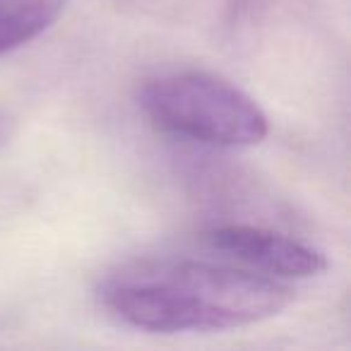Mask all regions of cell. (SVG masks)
Segmentation results:
<instances>
[{
  "label": "cell",
  "instance_id": "4",
  "mask_svg": "<svg viewBox=\"0 0 351 351\" xmlns=\"http://www.w3.org/2000/svg\"><path fill=\"white\" fill-rule=\"evenodd\" d=\"M70 0H0V56L39 39L56 25Z\"/></svg>",
  "mask_w": 351,
  "mask_h": 351
},
{
  "label": "cell",
  "instance_id": "5",
  "mask_svg": "<svg viewBox=\"0 0 351 351\" xmlns=\"http://www.w3.org/2000/svg\"><path fill=\"white\" fill-rule=\"evenodd\" d=\"M267 3L269 0H226V8H229L231 22H248L258 17V12L265 10Z\"/></svg>",
  "mask_w": 351,
  "mask_h": 351
},
{
  "label": "cell",
  "instance_id": "1",
  "mask_svg": "<svg viewBox=\"0 0 351 351\" xmlns=\"http://www.w3.org/2000/svg\"><path fill=\"white\" fill-rule=\"evenodd\" d=\"M291 301L279 279L193 258L132 260L99 284V303L113 320L156 335L239 330L279 315Z\"/></svg>",
  "mask_w": 351,
  "mask_h": 351
},
{
  "label": "cell",
  "instance_id": "6",
  "mask_svg": "<svg viewBox=\"0 0 351 351\" xmlns=\"http://www.w3.org/2000/svg\"><path fill=\"white\" fill-rule=\"evenodd\" d=\"M12 132H15V121H12L5 111H0V147L8 145V140L12 137Z\"/></svg>",
  "mask_w": 351,
  "mask_h": 351
},
{
  "label": "cell",
  "instance_id": "2",
  "mask_svg": "<svg viewBox=\"0 0 351 351\" xmlns=\"http://www.w3.org/2000/svg\"><path fill=\"white\" fill-rule=\"evenodd\" d=\"M137 104L156 130L217 149L255 147L269 132L267 113L248 92L205 70L145 80Z\"/></svg>",
  "mask_w": 351,
  "mask_h": 351
},
{
  "label": "cell",
  "instance_id": "3",
  "mask_svg": "<svg viewBox=\"0 0 351 351\" xmlns=\"http://www.w3.org/2000/svg\"><path fill=\"white\" fill-rule=\"evenodd\" d=\"M210 250L272 279H308L327 269L322 250L255 224H215L202 231Z\"/></svg>",
  "mask_w": 351,
  "mask_h": 351
}]
</instances>
